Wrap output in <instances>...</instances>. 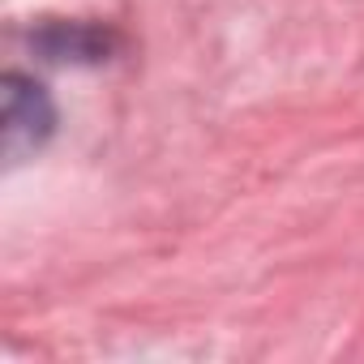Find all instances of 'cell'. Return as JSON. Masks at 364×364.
<instances>
[{
    "instance_id": "obj_1",
    "label": "cell",
    "mask_w": 364,
    "mask_h": 364,
    "mask_svg": "<svg viewBox=\"0 0 364 364\" xmlns=\"http://www.w3.org/2000/svg\"><path fill=\"white\" fill-rule=\"evenodd\" d=\"M0 99H5V116H0V133H5V159L9 163H22L26 154H35L48 137H52V124H56V112H52V99L39 82L22 77V73H5L0 82Z\"/></svg>"
},
{
    "instance_id": "obj_2",
    "label": "cell",
    "mask_w": 364,
    "mask_h": 364,
    "mask_svg": "<svg viewBox=\"0 0 364 364\" xmlns=\"http://www.w3.org/2000/svg\"><path fill=\"white\" fill-rule=\"evenodd\" d=\"M43 48L52 60H99L107 52V35L90 26H52L43 35Z\"/></svg>"
}]
</instances>
